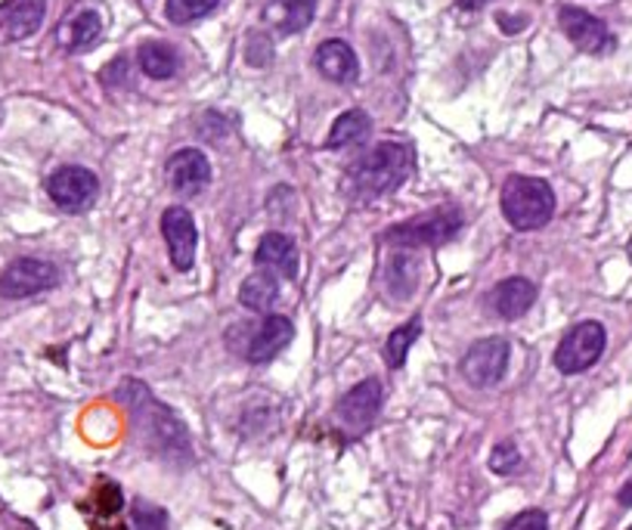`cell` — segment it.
<instances>
[{
	"label": "cell",
	"mask_w": 632,
	"mask_h": 530,
	"mask_svg": "<svg viewBox=\"0 0 632 530\" xmlns=\"http://www.w3.org/2000/svg\"><path fill=\"white\" fill-rule=\"evenodd\" d=\"M122 401L130 410V419L137 425L140 438L149 450L162 453L164 459H174V462H186L193 457V447H189V435L183 428V422L156 401L149 394V388L140 382H125L122 384Z\"/></svg>",
	"instance_id": "1"
},
{
	"label": "cell",
	"mask_w": 632,
	"mask_h": 530,
	"mask_svg": "<svg viewBox=\"0 0 632 530\" xmlns=\"http://www.w3.org/2000/svg\"><path fill=\"white\" fill-rule=\"evenodd\" d=\"M413 149L403 143H379L372 152H366L360 162H354L347 171L351 189L363 199H376L384 193H394L400 183L413 171Z\"/></svg>",
	"instance_id": "2"
},
{
	"label": "cell",
	"mask_w": 632,
	"mask_h": 530,
	"mask_svg": "<svg viewBox=\"0 0 632 530\" xmlns=\"http://www.w3.org/2000/svg\"><path fill=\"white\" fill-rule=\"evenodd\" d=\"M499 205H503V215H506V220L515 230L530 233V230H540V227H545L552 220V215H555V193L540 177L512 174L503 183Z\"/></svg>",
	"instance_id": "3"
},
{
	"label": "cell",
	"mask_w": 632,
	"mask_h": 530,
	"mask_svg": "<svg viewBox=\"0 0 632 530\" xmlns=\"http://www.w3.org/2000/svg\"><path fill=\"white\" fill-rule=\"evenodd\" d=\"M466 227V218L459 208H444V211H428L422 218L403 220L398 227H391L384 239L403 249V252H416V249H434V245H444L450 239L459 237V230Z\"/></svg>",
	"instance_id": "4"
},
{
	"label": "cell",
	"mask_w": 632,
	"mask_h": 530,
	"mask_svg": "<svg viewBox=\"0 0 632 530\" xmlns=\"http://www.w3.org/2000/svg\"><path fill=\"white\" fill-rule=\"evenodd\" d=\"M608 345V332L596 320L577 323L574 330H567V335L561 338L559 350H555V366L564 376H579L589 366H596L605 354Z\"/></svg>",
	"instance_id": "5"
},
{
	"label": "cell",
	"mask_w": 632,
	"mask_h": 530,
	"mask_svg": "<svg viewBox=\"0 0 632 530\" xmlns=\"http://www.w3.org/2000/svg\"><path fill=\"white\" fill-rule=\"evenodd\" d=\"M47 196L69 215H81L88 211L96 196H100V181L91 168L81 165H62L56 168L54 174L47 177Z\"/></svg>",
	"instance_id": "6"
},
{
	"label": "cell",
	"mask_w": 632,
	"mask_h": 530,
	"mask_svg": "<svg viewBox=\"0 0 632 530\" xmlns=\"http://www.w3.org/2000/svg\"><path fill=\"white\" fill-rule=\"evenodd\" d=\"M56 283H59V270L50 261L19 257L13 264H7L0 274V298H7V301L32 298V295L54 289Z\"/></svg>",
	"instance_id": "7"
},
{
	"label": "cell",
	"mask_w": 632,
	"mask_h": 530,
	"mask_svg": "<svg viewBox=\"0 0 632 530\" xmlns=\"http://www.w3.org/2000/svg\"><path fill=\"white\" fill-rule=\"evenodd\" d=\"M512 357V345L506 338H481L462 357V376L471 388H493L503 382Z\"/></svg>",
	"instance_id": "8"
},
{
	"label": "cell",
	"mask_w": 632,
	"mask_h": 530,
	"mask_svg": "<svg viewBox=\"0 0 632 530\" xmlns=\"http://www.w3.org/2000/svg\"><path fill=\"white\" fill-rule=\"evenodd\" d=\"M559 22H561V32L567 35V41L583 50V54H611L617 47L614 35H611V28L601 22L593 13H586V10H579V7H561L559 10Z\"/></svg>",
	"instance_id": "9"
},
{
	"label": "cell",
	"mask_w": 632,
	"mask_h": 530,
	"mask_svg": "<svg viewBox=\"0 0 632 530\" xmlns=\"http://www.w3.org/2000/svg\"><path fill=\"white\" fill-rule=\"evenodd\" d=\"M381 398H384V391H381L379 379H366V382L354 384L338 401L335 413H338V422H342V428L351 438L363 435L376 422L381 410Z\"/></svg>",
	"instance_id": "10"
},
{
	"label": "cell",
	"mask_w": 632,
	"mask_h": 530,
	"mask_svg": "<svg viewBox=\"0 0 632 530\" xmlns=\"http://www.w3.org/2000/svg\"><path fill=\"white\" fill-rule=\"evenodd\" d=\"M162 237L168 242V255L177 270H189L196 261V242H199V230L193 215L183 205H171L162 215Z\"/></svg>",
	"instance_id": "11"
},
{
	"label": "cell",
	"mask_w": 632,
	"mask_h": 530,
	"mask_svg": "<svg viewBox=\"0 0 632 530\" xmlns=\"http://www.w3.org/2000/svg\"><path fill=\"white\" fill-rule=\"evenodd\" d=\"M168 183L177 196H199L202 189L211 183V162L205 159L202 149H177L168 159Z\"/></svg>",
	"instance_id": "12"
},
{
	"label": "cell",
	"mask_w": 632,
	"mask_h": 530,
	"mask_svg": "<svg viewBox=\"0 0 632 530\" xmlns=\"http://www.w3.org/2000/svg\"><path fill=\"white\" fill-rule=\"evenodd\" d=\"M537 301V286L527 276H508L503 283H496L487 295V308L499 320H518L525 316Z\"/></svg>",
	"instance_id": "13"
},
{
	"label": "cell",
	"mask_w": 632,
	"mask_h": 530,
	"mask_svg": "<svg viewBox=\"0 0 632 530\" xmlns=\"http://www.w3.org/2000/svg\"><path fill=\"white\" fill-rule=\"evenodd\" d=\"M291 338H295V326H291L289 316L267 313V316L254 326L252 338H249V345H245V360L267 364V360H273L279 350L289 345Z\"/></svg>",
	"instance_id": "14"
},
{
	"label": "cell",
	"mask_w": 632,
	"mask_h": 530,
	"mask_svg": "<svg viewBox=\"0 0 632 530\" xmlns=\"http://www.w3.org/2000/svg\"><path fill=\"white\" fill-rule=\"evenodd\" d=\"M317 69L323 72V78H329L332 84H354L360 78V62H357V54L351 50V44L344 41H323L317 47V56H313Z\"/></svg>",
	"instance_id": "15"
},
{
	"label": "cell",
	"mask_w": 632,
	"mask_h": 530,
	"mask_svg": "<svg viewBox=\"0 0 632 530\" xmlns=\"http://www.w3.org/2000/svg\"><path fill=\"white\" fill-rule=\"evenodd\" d=\"M317 13V0H267L264 22L279 35H298L304 32Z\"/></svg>",
	"instance_id": "16"
},
{
	"label": "cell",
	"mask_w": 632,
	"mask_h": 530,
	"mask_svg": "<svg viewBox=\"0 0 632 530\" xmlns=\"http://www.w3.org/2000/svg\"><path fill=\"white\" fill-rule=\"evenodd\" d=\"M254 264L257 270L267 274H283L295 279L298 274V255H295V242L286 233H267L254 249Z\"/></svg>",
	"instance_id": "17"
},
{
	"label": "cell",
	"mask_w": 632,
	"mask_h": 530,
	"mask_svg": "<svg viewBox=\"0 0 632 530\" xmlns=\"http://www.w3.org/2000/svg\"><path fill=\"white\" fill-rule=\"evenodd\" d=\"M384 283H388V292L394 295L398 301H406L410 295L416 292V286H418L416 255H413V252H403V249H394V255H391V261H388Z\"/></svg>",
	"instance_id": "18"
},
{
	"label": "cell",
	"mask_w": 632,
	"mask_h": 530,
	"mask_svg": "<svg viewBox=\"0 0 632 530\" xmlns=\"http://www.w3.org/2000/svg\"><path fill=\"white\" fill-rule=\"evenodd\" d=\"M137 62H140L143 74L156 78V81H168L181 69L177 50L171 44H162V41H146L143 47H140V54H137Z\"/></svg>",
	"instance_id": "19"
},
{
	"label": "cell",
	"mask_w": 632,
	"mask_h": 530,
	"mask_svg": "<svg viewBox=\"0 0 632 530\" xmlns=\"http://www.w3.org/2000/svg\"><path fill=\"white\" fill-rule=\"evenodd\" d=\"M44 13H47V3L44 0H16L10 7V13L3 19V32L10 41H22V37L35 35L44 22Z\"/></svg>",
	"instance_id": "20"
},
{
	"label": "cell",
	"mask_w": 632,
	"mask_h": 530,
	"mask_svg": "<svg viewBox=\"0 0 632 530\" xmlns=\"http://www.w3.org/2000/svg\"><path fill=\"white\" fill-rule=\"evenodd\" d=\"M276 298H279V279H276V274H267V270L252 274L239 289V301L254 313H271Z\"/></svg>",
	"instance_id": "21"
},
{
	"label": "cell",
	"mask_w": 632,
	"mask_h": 530,
	"mask_svg": "<svg viewBox=\"0 0 632 530\" xmlns=\"http://www.w3.org/2000/svg\"><path fill=\"white\" fill-rule=\"evenodd\" d=\"M100 32H103L100 16H96L93 10H78L72 19L62 22V28H59V44L69 47V50H84V47L96 44Z\"/></svg>",
	"instance_id": "22"
},
{
	"label": "cell",
	"mask_w": 632,
	"mask_h": 530,
	"mask_svg": "<svg viewBox=\"0 0 632 530\" xmlns=\"http://www.w3.org/2000/svg\"><path fill=\"white\" fill-rule=\"evenodd\" d=\"M372 128V122H369V115L363 110H351L344 112L335 118V125L329 130V137H325V147L329 149H344V147H357L366 140V134Z\"/></svg>",
	"instance_id": "23"
},
{
	"label": "cell",
	"mask_w": 632,
	"mask_h": 530,
	"mask_svg": "<svg viewBox=\"0 0 632 530\" xmlns=\"http://www.w3.org/2000/svg\"><path fill=\"white\" fill-rule=\"evenodd\" d=\"M422 335V320L413 316V320H406L403 326L388 335V342H384V364L391 366V369H400V366L406 364V357H410V348L416 345V338Z\"/></svg>",
	"instance_id": "24"
},
{
	"label": "cell",
	"mask_w": 632,
	"mask_h": 530,
	"mask_svg": "<svg viewBox=\"0 0 632 530\" xmlns=\"http://www.w3.org/2000/svg\"><path fill=\"white\" fill-rule=\"evenodd\" d=\"M220 0H168L164 3V16L174 25H189V22H199L208 13H215Z\"/></svg>",
	"instance_id": "25"
},
{
	"label": "cell",
	"mask_w": 632,
	"mask_h": 530,
	"mask_svg": "<svg viewBox=\"0 0 632 530\" xmlns=\"http://www.w3.org/2000/svg\"><path fill=\"white\" fill-rule=\"evenodd\" d=\"M130 521H134V530H168V512H164L162 506L146 503V499L134 503Z\"/></svg>",
	"instance_id": "26"
},
{
	"label": "cell",
	"mask_w": 632,
	"mask_h": 530,
	"mask_svg": "<svg viewBox=\"0 0 632 530\" xmlns=\"http://www.w3.org/2000/svg\"><path fill=\"white\" fill-rule=\"evenodd\" d=\"M518 465H521V450H518L512 440H499V443L493 447V453H490V472L506 477L515 475Z\"/></svg>",
	"instance_id": "27"
},
{
	"label": "cell",
	"mask_w": 632,
	"mask_h": 530,
	"mask_svg": "<svg viewBox=\"0 0 632 530\" xmlns=\"http://www.w3.org/2000/svg\"><path fill=\"white\" fill-rule=\"evenodd\" d=\"M122 506H125V496H122V491H118L115 484L103 481V484L93 491V509L100 515L122 512Z\"/></svg>",
	"instance_id": "28"
},
{
	"label": "cell",
	"mask_w": 632,
	"mask_h": 530,
	"mask_svg": "<svg viewBox=\"0 0 632 530\" xmlns=\"http://www.w3.org/2000/svg\"><path fill=\"white\" fill-rule=\"evenodd\" d=\"M503 530H549V515L542 509H525L521 515H515Z\"/></svg>",
	"instance_id": "29"
},
{
	"label": "cell",
	"mask_w": 632,
	"mask_h": 530,
	"mask_svg": "<svg viewBox=\"0 0 632 530\" xmlns=\"http://www.w3.org/2000/svg\"><path fill=\"white\" fill-rule=\"evenodd\" d=\"M273 56V47H271V37L267 35H257L254 32L252 37H249V47H245V59L252 62V66H267Z\"/></svg>",
	"instance_id": "30"
},
{
	"label": "cell",
	"mask_w": 632,
	"mask_h": 530,
	"mask_svg": "<svg viewBox=\"0 0 632 530\" xmlns=\"http://www.w3.org/2000/svg\"><path fill=\"white\" fill-rule=\"evenodd\" d=\"M525 22H527V19L499 16V25H503V32H508V35H512V32H521V28H525Z\"/></svg>",
	"instance_id": "31"
},
{
	"label": "cell",
	"mask_w": 632,
	"mask_h": 530,
	"mask_svg": "<svg viewBox=\"0 0 632 530\" xmlns=\"http://www.w3.org/2000/svg\"><path fill=\"white\" fill-rule=\"evenodd\" d=\"M617 503H620V506H627V509H632V481H627V484L620 487V494H617Z\"/></svg>",
	"instance_id": "32"
},
{
	"label": "cell",
	"mask_w": 632,
	"mask_h": 530,
	"mask_svg": "<svg viewBox=\"0 0 632 530\" xmlns=\"http://www.w3.org/2000/svg\"><path fill=\"white\" fill-rule=\"evenodd\" d=\"M490 0H459V7H462V10H471V13H474V10H481V7H487Z\"/></svg>",
	"instance_id": "33"
},
{
	"label": "cell",
	"mask_w": 632,
	"mask_h": 530,
	"mask_svg": "<svg viewBox=\"0 0 632 530\" xmlns=\"http://www.w3.org/2000/svg\"><path fill=\"white\" fill-rule=\"evenodd\" d=\"M627 530H632V525H630V528H627Z\"/></svg>",
	"instance_id": "34"
}]
</instances>
